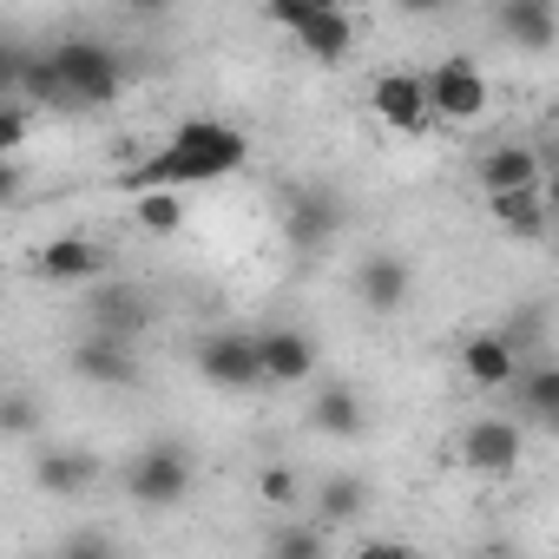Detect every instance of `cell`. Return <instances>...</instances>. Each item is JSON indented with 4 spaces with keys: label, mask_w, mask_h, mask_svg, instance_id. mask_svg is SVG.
<instances>
[{
    "label": "cell",
    "mask_w": 559,
    "mask_h": 559,
    "mask_svg": "<svg viewBox=\"0 0 559 559\" xmlns=\"http://www.w3.org/2000/svg\"><path fill=\"white\" fill-rule=\"evenodd\" d=\"M132 224L145 237H178L185 230V198L171 185H152V191H132Z\"/></svg>",
    "instance_id": "44dd1931"
},
{
    "label": "cell",
    "mask_w": 559,
    "mask_h": 559,
    "mask_svg": "<svg viewBox=\"0 0 559 559\" xmlns=\"http://www.w3.org/2000/svg\"><path fill=\"white\" fill-rule=\"evenodd\" d=\"M408 290H415V270H408L395 250H376V257H362V270H356V297H362V310H376V317H395V310L408 304Z\"/></svg>",
    "instance_id": "2e32d148"
},
{
    "label": "cell",
    "mask_w": 559,
    "mask_h": 559,
    "mask_svg": "<svg viewBox=\"0 0 559 559\" xmlns=\"http://www.w3.org/2000/svg\"><path fill=\"white\" fill-rule=\"evenodd\" d=\"M86 323H93L99 336H126V343H139L145 323H152V310H145V297L126 290V284H86Z\"/></svg>",
    "instance_id": "5bb4252c"
},
{
    "label": "cell",
    "mask_w": 559,
    "mask_h": 559,
    "mask_svg": "<svg viewBox=\"0 0 559 559\" xmlns=\"http://www.w3.org/2000/svg\"><path fill=\"white\" fill-rule=\"evenodd\" d=\"M21 60H27V47L0 40V93H14V86H21ZM14 99H21V93H14Z\"/></svg>",
    "instance_id": "f1b7e54d"
},
{
    "label": "cell",
    "mask_w": 559,
    "mask_h": 559,
    "mask_svg": "<svg viewBox=\"0 0 559 559\" xmlns=\"http://www.w3.org/2000/svg\"><path fill=\"white\" fill-rule=\"evenodd\" d=\"M507 395H513V402H520V408H526L539 428H552V421H559V369H552V362H539V369H520Z\"/></svg>",
    "instance_id": "7402d4cb"
},
{
    "label": "cell",
    "mask_w": 559,
    "mask_h": 559,
    "mask_svg": "<svg viewBox=\"0 0 559 559\" xmlns=\"http://www.w3.org/2000/svg\"><path fill=\"white\" fill-rule=\"evenodd\" d=\"M421 93H428V119L448 132H474L493 112V86L474 60H441L435 73H421Z\"/></svg>",
    "instance_id": "7a4b0ae2"
},
{
    "label": "cell",
    "mask_w": 559,
    "mask_h": 559,
    "mask_svg": "<svg viewBox=\"0 0 559 559\" xmlns=\"http://www.w3.org/2000/svg\"><path fill=\"white\" fill-rule=\"evenodd\" d=\"M310 8H349V0H310Z\"/></svg>",
    "instance_id": "d6a6232c"
},
{
    "label": "cell",
    "mask_w": 559,
    "mask_h": 559,
    "mask_svg": "<svg viewBox=\"0 0 559 559\" xmlns=\"http://www.w3.org/2000/svg\"><path fill=\"white\" fill-rule=\"evenodd\" d=\"M500 34L520 47V53H546L559 21H552V0H500Z\"/></svg>",
    "instance_id": "ac0fdd59"
},
{
    "label": "cell",
    "mask_w": 559,
    "mask_h": 559,
    "mask_svg": "<svg viewBox=\"0 0 559 559\" xmlns=\"http://www.w3.org/2000/svg\"><path fill=\"white\" fill-rule=\"evenodd\" d=\"M185 493H191V454L185 448L158 441L132 461V500L139 507H178Z\"/></svg>",
    "instance_id": "ba28073f"
},
{
    "label": "cell",
    "mask_w": 559,
    "mask_h": 559,
    "mask_svg": "<svg viewBox=\"0 0 559 559\" xmlns=\"http://www.w3.org/2000/svg\"><path fill=\"white\" fill-rule=\"evenodd\" d=\"M257 500H263L270 513H297V507H304V474H297L290 461H270V467L257 474Z\"/></svg>",
    "instance_id": "cb8c5ba5"
},
{
    "label": "cell",
    "mask_w": 559,
    "mask_h": 559,
    "mask_svg": "<svg viewBox=\"0 0 559 559\" xmlns=\"http://www.w3.org/2000/svg\"><path fill=\"white\" fill-rule=\"evenodd\" d=\"M520 448H526V428L513 415H474L454 441V461L467 474H513L520 467Z\"/></svg>",
    "instance_id": "8992f818"
},
{
    "label": "cell",
    "mask_w": 559,
    "mask_h": 559,
    "mask_svg": "<svg viewBox=\"0 0 559 559\" xmlns=\"http://www.w3.org/2000/svg\"><path fill=\"white\" fill-rule=\"evenodd\" d=\"M243 165V132L224 126V119H185L152 158H139L126 171V191H152V185H171V191H191V185H211V178H230Z\"/></svg>",
    "instance_id": "6da1fadb"
},
{
    "label": "cell",
    "mask_w": 559,
    "mask_h": 559,
    "mask_svg": "<svg viewBox=\"0 0 559 559\" xmlns=\"http://www.w3.org/2000/svg\"><path fill=\"white\" fill-rule=\"evenodd\" d=\"M480 191H546V152L526 139H493L480 152Z\"/></svg>",
    "instance_id": "30bf717a"
},
{
    "label": "cell",
    "mask_w": 559,
    "mask_h": 559,
    "mask_svg": "<svg viewBox=\"0 0 559 559\" xmlns=\"http://www.w3.org/2000/svg\"><path fill=\"white\" fill-rule=\"evenodd\" d=\"M126 14H139V21H158V14H171V0H126Z\"/></svg>",
    "instance_id": "1f68e13d"
},
{
    "label": "cell",
    "mask_w": 559,
    "mask_h": 559,
    "mask_svg": "<svg viewBox=\"0 0 559 559\" xmlns=\"http://www.w3.org/2000/svg\"><path fill=\"white\" fill-rule=\"evenodd\" d=\"M93 480H99V454H86V448H47V454L34 461V487L53 493V500H73V493H86Z\"/></svg>",
    "instance_id": "e0dca14e"
},
{
    "label": "cell",
    "mask_w": 559,
    "mask_h": 559,
    "mask_svg": "<svg viewBox=\"0 0 559 559\" xmlns=\"http://www.w3.org/2000/svg\"><path fill=\"white\" fill-rule=\"evenodd\" d=\"M369 112L395 132V139H421L435 119H428V93H421V73H382L369 86Z\"/></svg>",
    "instance_id": "9c48e42d"
},
{
    "label": "cell",
    "mask_w": 559,
    "mask_h": 559,
    "mask_svg": "<svg viewBox=\"0 0 559 559\" xmlns=\"http://www.w3.org/2000/svg\"><path fill=\"white\" fill-rule=\"evenodd\" d=\"M198 376H204L211 389H224V395H250V389H263L257 336H243V330H217V336H204V343H198Z\"/></svg>",
    "instance_id": "52a82bcc"
},
{
    "label": "cell",
    "mask_w": 559,
    "mask_h": 559,
    "mask_svg": "<svg viewBox=\"0 0 559 559\" xmlns=\"http://www.w3.org/2000/svg\"><path fill=\"white\" fill-rule=\"evenodd\" d=\"M402 14H448V8H461V0H395Z\"/></svg>",
    "instance_id": "4dcf8cb0"
},
{
    "label": "cell",
    "mask_w": 559,
    "mask_h": 559,
    "mask_svg": "<svg viewBox=\"0 0 559 559\" xmlns=\"http://www.w3.org/2000/svg\"><path fill=\"white\" fill-rule=\"evenodd\" d=\"M257 369H263V389H297L317 376V343L304 330H263L257 336Z\"/></svg>",
    "instance_id": "7c38bea8"
},
{
    "label": "cell",
    "mask_w": 559,
    "mask_h": 559,
    "mask_svg": "<svg viewBox=\"0 0 559 559\" xmlns=\"http://www.w3.org/2000/svg\"><path fill=\"white\" fill-rule=\"evenodd\" d=\"M106 270H112V250L99 237H86V230H60L34 257V276H40V284H60V290H86V284H99Z\"/></svg>",
    "instance_id": "5b68a950"
},
{
    "label": "cell",
    "mask_w": 559,
    "mask_h": 559,
    "mask_svg": "<svg viewBox=\"0 0 559 559\" xmlns=\"http://www.w3.org/2000/svg\"><path fill=\"white\" fill-rule=\"evenodd\" d=\"M487 211L520 243H539L546 237V191H487Z\"/></svg>",
    "instance_id": "d6986e66"
},
{
    "label": "cell",
    "mask_w": 559,
    "mask_h": 559,
    "mask_svg": "<svg viewBox=\"0 0 559 559\" xmlns=\"http://www.w3.org/2000/svg\"><path fill=\"white\" fill-rule=\"evenodd\" d=\"M276 552H323V533H310V526H290V533H276Z\"/></svg>",
    "instance_id": "f546056e"
},
{
    "label": "cell",
    "mask_w": 559,
    "mask_h": 559,
    "mask_svg": "<svg viewBox=\"0 0 559 559\" xmlns=\"http://www.w3.org/2000/svg\"><path fill=\"white\" fill-rule=\"evenodd\" d=\"M21 99H34V106H67V86H60V67H53V47L47 53H34L27 47V60H21V86H14Z\"/></svg>",
    "instance_id": "603a6c76"
},
{
    "label": "cell",
    "mask_w": 559,
    "mask_h": 559,
    "mask_svg": "<svg viewBox=\"0 0 559 559\" xmlns=\"http://www.w3.org/2000/svg\"><path fill=\"white\" fill-rule=\"evenodd\" d=\"M284 230H290L297 250H323V243L343 230V198H336V191H317V185L290 191V198H284Z\"/></svg>",
    "instance_id": "4fadbf2b"
},
{
    "label": "cell",
    "mask_w": 559,
    "mask_h": 559,
    "mask_svg": "<svg viewBox=\"0 0 559 559\" xmlns=\"http://www.w3.org/2000/svg\"><path fill=\"white\" fill-rule=\"evenodd\" d=\"M310 421H317V435H330V441H356L362 435V395L356 389H323L317 402H310Z\"/></svg>",
    "instance_id": "ffe728a7"
},
{
    "label": "cell",
    "mask_w": 559,
    "mask_h": 559,
    "mask_svg": "<svg viewBox=\"0 0 559 559\" xmlns=\"http://www.w3.org/2000/svg\"><path fill=\"white\" fill-rule=\"evenodd\" d=\"M362 500H369V493H362V480H343V474H336V480L323 487V520H356V513H362Z\"/></svg>",
    "instance_id": "4316f807"
},
{
    "label": "cell",
    "mask_w": 559,
    "mask_h": 559,
    "mask_svg": "<svg viewBox=\"0 0 559 559\" xmlns=\"http://www.w3.org/2000/svg\"><path fill=\"white\" fill-rule=\"evenodd\" d=\"M27 132H34V112H27V99L0 93V152H21V145H27Z\"/></svg>",
    "instance_id": "484cf974"
},
{
    "label": "cell",
    "mask_w": 559,
    "mask_h": 559,
    "mask_svg": "<svg viewBox=\"0 0 559 559\" xmlns=\"http://www.w3.org/2000/svg\"><path fill=\"white\" fill-rule=\"evenodd\" d=\"M270 21L284 27L310 60H323V67H336V60H349L356 53V21H349V8H310V0H270Z\"/></svg>",
    "instance_id": "277c9868"
},
{
    "label": "cell",
    "mask_w": 559,
    "mask_h": 559,
    "mask_svg": "<svg viewBox=\"0 0 559 559\" xmlns=\"http://www.w3.org/2000/svg\"><path fill=\"white\" fill-rule=\"evenodd\" d=\"M454 356H461V376H467V389H480V395H507V389H513V376H520V349H513L500 330H480V336H467Z\"/></svg>",
    "instance_id": "8fae6325"
},
{
    "label": "cell",
    "mask_w": 559,
    "mask_h": 559,
    "mask_svg": "<svg viewBox=\"0 0 559 559\" xmlns=\"http://www.w3.org/2000/svg\"><path fill=\"white\" fill-rule=\"evenodd\" d=\"M53 67H60L67 106H112L126 93V60L106 40H60L53 47Z\"/></svg>",
    "instance_id": "3957f363"
},
{
    "label": "cell",
    "mask_w": 559,
    "mask_h": 559,
    "mask_svg": "<svg viewBox=\"0 0 559 559\" xmlns=\"http://www.w3.org/2000/svg\"><path fill=\"white\" fill-rule=\"evenodd\" d=\"M34 428H40V402L8 389V395H0V435H8V441H34Z\"/></svg>",
    "instance_id": "d4e9b609"
},
{
    "label": "cell",
    "mask_w": 559,
    "mask_h": 559,
    "mask_svg": "<svg viewBox=\"0 0 559 559\" xmlns=\"http://www.w3.org/2000/svg\"><path fill=\"white\" fill-rule=\"evenodd\" d=\"M21 191H27V165H21V152H0V211H8Z\"/></svg>",
    "instance_id": "83f0119b"
},
{
    "label": "cell",
    "mask_w": 559,
    "mask_h": 559,
    "mask_svg": "<svg viewBox=\"0 0 559 559\" xmlns=\"http://www.w3.org/2000/svg\"><path fill=\"white\" fill-rule=\"evenodd\" d=\"M73 376L93 382V389H132V382H139V356H132L126 336H99V330H93V336L73 349Z\"/></svg>",
    "instance_id": "9a60e30c"
}]
</instances>
